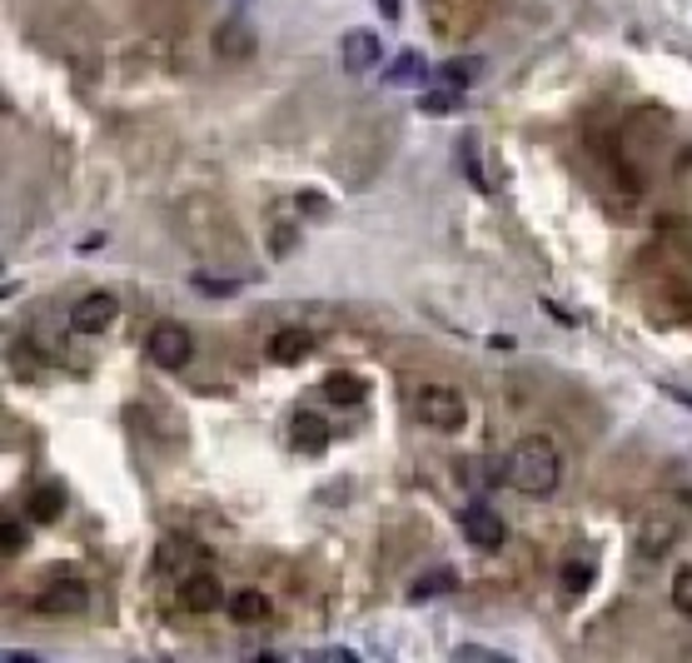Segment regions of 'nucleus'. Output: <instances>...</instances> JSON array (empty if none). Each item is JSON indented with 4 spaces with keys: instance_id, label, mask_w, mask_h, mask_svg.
Returning a JSON list of instances; mask_svg holds the SVG:
<instances>
[{
    "instance_id": "nucleus-6",
    "label": "nucleus",
    "mask_w": 692,
    "mask_h": 663,
    "mask_svg": "<svg viewBox=\"0 0 692 663\" xmlns=\"http://www.w3.org/2000/svg\"><path fill=\"white\" fill-rule=\"evenodd\" d=\"M210 46H214V56H220V60H249L259 40H255V25H249V21H224V25H214Z\"/></svg>"
},
{
    "instance_id": "nucleus-26",
    "label": "nucleus",
    "mask_w": 692,
    "mask_h": 663,
    "mask_svg": "<svg viewBox=\"0 0 692 663\" xmlns=\"http://www.w3.org/2000/svg\"><path fill=\"white\" fill-rule=\"evenodd\" d=\"M0 544H5V554H21V549H25V529L15 519H5V529H0Z\"/></svg>"
},
{
    "instance_id": "nucleus-18",
    "label": "nucleus",
    "mask_w": 692,
    "mask_h": 663,
    "mask_svg": "<svg viewBox=\"0 0 692 663\" xmlns=\"http://www.w3.org/2000/svg\"><path fill=\"white\" fill-rule=\"evenodd\" d=\"M458 165H464V170H469V180H473V185H479L483 189V195H489V175H483V160H479V140H473V135H464V140H458Z\"/></svg>"
},
{
    "instance_id": "nucleus-1",
    "label": "nucleus",
    "mask_w": 692,
    "mask_h": 663,
    "mask_svg": "<svg viewBox=\"0 0 692 663\" xmlns=\"http://www.w3.org/2000/svg\"><path fill=\"white\" fill-rule=\"evenodd\" d=\"M564 479V454L548 434H523L508 454V484L523 494H553Z\"/></svg>"
},
{
    "instance_id": "nucleus-4",
    "label": "nucleus",
    "mask_w": 692,
    "mask_h": 663,
    "mask_svg": "<svg viewBox=\"0 0 692 663\" xmlns=\"http://www.w3.org/2000/svg\"><path fill=\"white\" fill-rule=\"evenodd\" d=\"M458 524H464V533H469V539L483 549V554H493V549H504V539H508L504 519H498V514H493L489 504H464Z\"/></svg>"
},
{
    "instance_id": "nucleus-12",
    "label": "nucleus",
    "mask_w": 692,
    "mask_h": 663,
    "mask_svg": "<svg viewBox=\"0 0 692 663\" xmlns=\"http://www.w3.org/2000/svg\"><path fill=\"white\" fill-rule=\"evenodd\" d=\"M329 444V425L319 415H294V450H305V454H324Z\"/></svg>"
},
{
    "instance_id": "nucleus-27",
    "label": "nucleus",
    "mask_w": 692,
    "mask_h": 663,
    "mask_svg": "<svg viewBox=\"0 0 692 663\" xmlns=\"http://www.w3.org/2000/svg\"><path fill=\"white\" fill-rule=\"evenodd\" d=\"M195 284H200V290H210V295H235V290H239L235 280H205V274Z\"/></svg>"
},
{
    "instance_id": "nucleus-8",
    "label": "nucleus",
    "mask_w": 692,
    "mask_h": 663,
    "mask_svg": "<svg viewBox=\"0 0 692 663\" xmlns=\"http://www.w3.org/2000/svg\"><path fill=\"white\" fill-rule=\"evenodd\" d=\"M180 604H185L189 614H214V609L224 604L220 579H210V574H185V584H180Z\"/></svg>"
},
{
    "instance_id": "nucleus-13",
    "label": "nucleus",
    "mask_w": 692,
    "mask_h": 663,
    "mask_svg": "<svg viewBox=\"0 0 692 663\" xmlns=\"http://www.w3.org/2000/svg\"><path fill=\"white\" fill-rule=\"evenodd\" d=\"M60 509H65V484H55V479L36 484V494H30V519L50 524V519H60Z\"/></svg>"
},
{
    "instance_id": "nucleus-19",
    "label": "nucleus",
    "mask_w": 692,
    "mask_h": 663,
    "mask_svg": "<svg viewBox=\"0 0 692 663\" xmlns=\"http://www.w3.org/2000/svg\"><path fill=\"white\" fill-rule=\"evenodd\" d=\"M663 489H668L678 504H688V509H692V464H672V469L663 474Z\"/></svg>"
},
{
    "instance_id": "nucleus-15",
    "label": "nucleus",
    "mask_w": 692,
    "mask_h": 663,
    "mask_svg": "<svg viewBox=\"0 0 692 663\" xmlns=\"http://www.w3.org/2000/svg\"><path fill=\"white\" fill-rule=\"evenodd\" d=\"M423 75H429V65H423V56H413V50H404L394 65L384 71V85H423Z\"/></svg>"
},
{
    "instance_id": "nucleus-16",
    "label": "nucleus",
    "mask_w": 692,
    "mask_h": 663,
    "mask_svg": "<svg viewBox=\"0 0 692 663\" xmlns=\"http://www.w3.org/2000/svg\"><path fill=\"white\" fill-rule=\"evenodd\" d=\"M448 589H454V568H434V574H419V579H413L409 599L423 604V599H438V593H448Z\"/></svg>"
},
{
    "instance_id": "nucleus-3",
    "label": "nucleus",
    "mask_w": 692,
    "mask_h": 663,
    "mask_svg": "<svg viewBox=\"0 0 692 663\" xmlns=\"http://www.w3.org/2000/svg\"><path fill=\"white\" fill-rule=\"evenodd\" d=\"M145 349H150V359H155L160 369H185L189 355H195V344H189L185 324H175V320H160V324H155L150 340H145Z\"/></svg>"
},
{
    "instance_id": "nucleus-10",
    "label": "nucleus",
    "mask_w": 692,
    "mask_h": 663,
    "mask_svg": "<svg viewBox=\"0 0 692 663\" xmlns=\"http://www.w3.org/2000/svg\"><path fill=\"white\" fill-rule=\"evenodd\" d=\"M678 539V519H663V514H647L643 529H638V554L643 558H663Z\"/></svg>"
},
{
    "instance_id": "nucleus-23",
    "label": "nucleus",
    "mask_w": 692,
    "mask_h": 663,
    "mask_svg": "<svg viewBox=\"0 0 692 663\" xmlns=\"http://www.w3.org/2000/svg\"><path fill=\"white\" fill-rule=\"evenodd\" d=\"M454 90H458V85H454ZM454 90H429V95H423V115H448V110H454L458 106V95Z\"/></svg>"
},
{
    "instance_id": "nucleus-9",
    "label": "nucleus",
    "mask_w": 692,
    "mask_h": 663,
    "mask_svg": "<svg viewBox=\"0 0 692 663\" xmlns=\"http://www.w3.org/2000/svg\"><path fill=\"white\" fill-rule=\"evenodd\" d=\"M85 604H90V593H85V584H75V579L50 584V589L36 593V609H40V614H81Z\"/></svg>"
},
{
    "instance_id": "nucleus-11",
    "label": "nucleus",
    "mask_w": 692,
    "mask_h": 663,
    "mask_svg": "<svg viewBox=\"0 0 692 663\" xmlns=\"http://www.w3.org/2000/svg\"><path fill=\"white\" fill-rule=\"evenodd\" d=\"M309 349H314L309 330H280L270 344V359L274 365H299V359H309Z\"/></svg>"
},
{
    "instance_id": "nucleus-25",
    "label": "nucleus",
    "mask_w": 692,
    "mask_h": 663,
    "mask_svg": "<svg viewBox=\"0 0 692 663\" xmlns=\"http://www.w3.org/2000/svg\"><path fill=\"white\" fill-rule=\"evenodd\" d=\"M454 659L464 663V659H489V663H508V653H498V649H483V643H458L454 649Z\"/></svg>"
},
{
    "instance_id": "nucleus-22",
    "label": "nucleus",
    "mask_w": 692,
    "mask_h": 663,
    "mask_svg": "<svg viewBox=\"0 0 692 663\" xmlns=\"http://www.w3.org/2000/svg\"><path fill=\"white\" fill-rule=\"evenodd\" d=\"M444 81L448 85H473V81H479V60H448Z\"/></svg>"
},
{
    "instance_id": "nucleus-17",
    "label": "nucleus",
    "mask_w": 692,
    "mask_h": 663,
    "mask_svg": "<svg viewBox=\"0 0 692 663\" xmlns=\"http://www.w3.org/2000/svg\"><path fill=\"white\" fill-rule=\"evenodd\" d=\"M230 614H235V624H259V618L270 614V599H264V593H255V589H245V593H235V599H230Z\"/></svg>"
},
{
    "instance_id": "nucleus-5",
    "label": "nucleus",
    "mask_w": 692,
    "mask_h": 663,
    "mask_svg": "<svg viewBox=\"0 0 692 663\" xmlns=\"http://www.w3.org/2000/svg\"><path fill=\"white\" fill-rule=\"evenodd\" d=\"M115 315H120L115 295H85L81 305L71 309V330L75 334H106L110 324H115Z\"/></svg>"
},
{
    "instance_id": "nucleus-14",
    "label": "nucleus",
    "mask_w": 692,
    "mask_h": 663,
    "mask_svg": "<svg viewBox=\"0 0 692 663\" xmlns=\"http://www.w3.org/2000/svg\"><path fill=\"white\" fill-rule=\"evenodd\" d=\"M324 394H329L334 404H359V400L369 394V384H364L359 375H344V369H334V375L324 379Z\"/></svg>"
},
{
    "instance_id": "nucleus-20",
    "label": "nucleus",
    "mask_w": 692,
    "mask_h": 663,
    "mask_svg": "<svg viewBox=\"0 0 692 663\" xmlns=\"http://www.w3.org/2000/svg\"><path fill=\"white\" fill-rule=\"evenodd\" d=\"M672 609L692 618V568H678V574H672Z\"/></svg>"
},
{
    "instance_id": "nucleus-28",
    "label": "nucleus",
    "mask_w": 692,
    "mask_h": 663,
    "mask_svg": "<svg viewBox=\"0 0 692 663\" xmlns=\"http://www.w3.org/2000/svg\"><path fill=\"white\" fill-rule=\"evenodd\" d=\"M379 11L388 15V21H399V11H404V0H379Z\"/></svg>"
},
{
    "instance_id": "nucleus-24",
    "label": "nucleus",
    "mask_w": 692,
    "mask_h": 663,
    "mask_svg": "<svg viewBox=\"0 0 692 663\" xmlns=\"http://www.w3.org/2000/svg\"><path fill=\"white\" fill-rule=\"evenodd\" d=\"M564 584H568V593L593 589V568H588V564H568V568H564Z\"/></svg>"
},
{
    "instance_id": "nucleus-7",
    "label": "nucleus",
    "mask_w": 692,
    "mask_h": 663,
    "mask_svg": "<svg viewBox=\"0 0 692 663\" xmlns=\"http://www.w3.org/2000/svg\"><path fill=\"white\" fill-rule=\"evenodd\" d=\"M339 60H344V71H374L379 60H384V46H379L374 30H349L339 40Z\"/></svg>"
},
{
    "instance_id": "nucleus-2",
    "label": "nucleus",
    "mask_w": 692,
    "mask_h": 663,
    "mask_svg": "<svg viewBox=\"0 0 692 663\" xmlns=\"http://www.w3.org/2000/svg\"><path fill=\"white\" fill-rule=\"evenodd\" d=\"M413 409H419V419L429 429H438V434H454V429L469 425V404H464L458 390H448V384H429Z\"/></svg>"
},
{
    "instance_id": "nucleus-21",
    "label": "nucleus",
    "mask_w": 692,
    "mask_h": 663,
    "mask_svg": "<svg viewBox=\"0 0 692 663\" xmlns=\"http://www.w3.org/2000/svg\"><path fill=\"white\" fill-rule=\"evenodd\" d=\"M185 558H189V544H185V539H164L160 554H155V564H160V568H185Z\"/></svg>"
}]
</instances>
